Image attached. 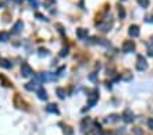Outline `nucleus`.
<instances>
[{"mask_svg":"<svg viewBox=\"0 0 153 135\" xmlns=\"http://www.w3.org/2000/svg\"><path fill=\"white\" fill-rule=\"evenodd\" d=\"M25 87H26V90H38V89H41L38 80H33V82H30V83H26Z\"/></svg>","mask_w":153,"mask_h":135,"instance_id":"7ed1b4c3","label":"nucleus"},{"mask_svg":"<svg viewBox=\"0 0 153 135\" xmlns=\"http://www.w3.org/2000/svg\"><path fill=\"white\" fill-rule=\"evenodd\" d=\"M131 51H134V42L126 41L123 44V52H131Z\"/></svg>","mask_w":153,"mask_h":135,"instance_id":"20e7f679","label":"nucleus"},{"mask_svg":"<svg viewBox=\"0 0 153 135\" xmlns=\"http://www.w3.org/2000/svg\"><path fill=\"white\" fill-rule=\"evenodd\" d=\"M47 112H49V113H59L58 105H55V104H49V105L47 106Z\"/></svg>","mask_w":153,"mask_h":135,"instance_id":"0eeeda50","label":"nucleus"},{"mask_svg":"<svg viewBox=\"0 0 153 135\" xmlns=\"http://www.w3.org/2000/svg\"><path fill=\"white\" fill-rule=\"evenodd\" d=\"M0 66L1 67H4V68H11V63L8 60H6V59H0Z\"/></svg>","mask_w":153,"mask_h":135,"instance_id":"f8f14e48","label":"nucleus"},{"mask_svg":"<svg viewBox=\"0 0 153 135\" xmlns=\"http://www.w3.org/2000/svg\"><path fill=\"white\" fill-rule=\"evenodd\" d=\"M0 6H1V3H0Z\"/></svg>","mask_w":153,"mask_h":135,"instance_id":"4be33fe9","label":"nucleus"},{"mask_svg":"<svg viewBox=\"0 0 153 135\" xmlns=\"http://www.w3.org/2000/svg\"><path fill=\"white\" fill-rule=\"evenodd\" d=\"M119 119L116 115H112V116H109L108 119H105V122H108V123H114V122H116V120Z\"/></svg>","mask_w":153,"mask_h":135,"instance_id":"4468645a","label":"nucleus"},{"mask_svg":"<svg viewBox=\"0 0 153 135\" xmlns=\"http://www.w3.org/2000/svg\"><path fill=\"white\" fill-rule=\"evenodd\" d=\"M77 35H78L79 38H84V37H86V35H88V30L78 29V30H77Z\"/></svg>","mask_w":153,"mask_h":135,"instance_id":"ddd939ff","label":"nucleus"},{"mask_svg":"<svg viewBox=\"0 0 153 135\" xmlns=\"http://www.w3.org/2000/svg\"><path fill=\"white\" fill-rule=\"evenodd\" d=\"M148 125H149L150 128H152V130H153V120H152V119H150V120H149V122H148Z\"/></svg>","mask_w":153,"mask_h":135,"instance_id":"6ab92c4d","label":"nucleus"},{"mask_svg":"<svg viewBox=\"0 0 153 135\" xmlns=\"http://www.w3.org/2000/svg\"><path fill=\"white\" fill-rule=\"evenodd\" d=\"M30 3H32L34 7H37V4H38V3H37V0H30Z\"/></svg>","mask_w":153,"mask_h":135,"instance_id":"412c9836","label":"nucleus"},{"mask_svg":"<svg viewBox=\"0 0 153 135\" xmlns=\"http://www.w3.org/2000/svg\"><path fill=\"white\" fill-rule=\"evenodd\" d=\"M124 15H126L124 8H123V7H120V8H119V16H120V18H124Z\"/></svg>","mask_w":153,"mask_h":135,"instance_id":"dca6fc26","label":"nucleus"},{"mask_svg":"<svg viewBox=\"0 0 153 135\" xmlns=\"http://www.w3.org/2000/svg\"><path fill=\"white\" fill-rule=\"evenodd\" d=\"M138 3H140L142 7H148V4H149V1H148V0H138Z\"/></svg>","mask_w":153,"mask_h":135,"instance_id":"2eb2a0df","label":"nucleus"},{"mask_svg":"<svg viewBox=\"0 0 153 135\" xmlns=\"http://www.w3.org/2000/svg\"><path fill=\"white\" fill-rule=\"evenodd\" d=\"M37 94H38V98H40V100H44V101H45L47 98H48V96H47V91L42 89V87L37 90Z\"/></svg>","mask_w":153,"mask_h":135,"instance_id":"1a4fd4ad","label":"nucleus"},{"mask_svg":"<svg viewBox=\"0 0 153 135\" xmlns=\"http://www.w3.org/2000/svg\"><path fill=\"white\" fill-rule=\"evenodd\" d=\"M66 55H67V48H66V49H63V51H62V53H60V56H66Z\"/></svg>","mask_w":153,"mask_h":135,"instance_id":"aec40b11","label":"nucleus"},{"mask_svg":"<svg viewBox=\"0 0 153 135\" xmlns=\"http://www.w3.org/2000/svg\"><path fill=\"white\" fill-rule=\"evenodd\" d=\"M123 117H124V122H127V123H130V122H133V120H134V115H133V112H130L129 109L124 111Z\"/></svg>","mask_w":153,"mask_h":135,"instance_id":"39448f33","label":"nucleus"},{"mask_svg":"<svg viewBox=\"0 0 153 135\" xmlns=\"http://www.w3.org/2000/svg\"><path fill=\"white\" fill-rule=\"evenodd\" d=\"M129 33H130L131 37H137L138 34H140V29H138V26H130V30H129Z\"/></svg>","mask_w":153,"mask_h":135,"instance_id":"423d86ee","label":"nucleus"},{"mask_svg":"<svg viewBox=\"0 0 153 135\" xmlns=\"http://www.w3.org/2000/svg\"><path fill=\"white\" fill-rule=\"evenodd\" d=\"M47 53H48V52H47V49H40V55H47Z\"/></svg>","mask_w":153,"mask_h":135,"instance_id":"a211bd4d","label":"nucleus"},{"mask_svg":"<svg viewBox=\"0 0 153 135\" xmlns=\"http://www.w3.org/2000/svg\"><path fill=\"white\" fill-rule=\"evenodd\" d=\"M98 100V96H97V93H93L90 97H89V103H88V105L89 106H93L96 104V101Z\"/></svg>","mask_w":153,"mask_h":135,"instance_id":"6e6552de","label":"nucleus"},{"mask_svg":"<svg viewBox=\"0 0 153 135\" xmlns=\"http://www.w3.org/2000/svg\"><path fill=\"white\" fill-rule=\"evenodd\" d=\"M8 38H10V34L6 32H0V41L1 42H6L8 41Z\"/></svg>","mask_w":153,"mask_h":135,"instance_id":"9b49d317","label":"nucleus"},{"mask_svg":"<svg viewBox=\"0 0 153 135\" xmlns=\"http://www.w3.org/2000/svg\"><path fill=\"white\" fill-rule=\"evenodd\" d=\"M22 27H23V23H22V21H18V22L15 23V26H14V29H13V33H19L21 30H22Z\"/></svg>","mask_w":153,"mask_h":135,"instance_id":"9d476101","label":"nucleus"},{"mask_svg":"<svg viewBox=\"0 0 153 135\" xmlns=\"http://www.w3.org/2000/svg\"><path fill=\"white\" fill-rule=\"evenodd\" d=\"M21 72H22L23 77H32L33 75V68L30 67L27 63H22V66H21Z\"/></svg>","mask_w":153,"mask_h":135,"instance_id":"f257e3e1","label":"nucleus"},{"mask_svg":"<svg viewBox=\"0 0 153 135\" xmlns=\"http://www.w3.org/2000/svg\"><path fill=\"white\" fill-rule=\"evenodd\" d=\"M56 91H58V94H59V97H60V98H64V91H63L62 89H58Z\"/></svg>","mask_w":153,"mask_h":135,"instance_id":"f3484780","label":"nucleus"},{"mask_svg":"<svg viewBox=\"0 0 153 135\" xmlns=\"http://www.w3.org/2000/svg\"><path fill=\"white\" fill-rule=\"evenodd\" d=\"M137 68L140 71H145L148 68V64H146V60L142 58V56H140L138 58V64H137Z\"/></svg>","mask_w":153,"mask_h":135,"instance_id":"f03ea898","label":"nucleus"}]
</instances>
